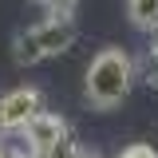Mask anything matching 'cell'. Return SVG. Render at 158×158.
Here are the masks:
<instances>
[{
    "mask_svg": "<svg viewBox=\"0 0 158 158\" xmlns=\"http://www.w3.org/2000/svg\"><path fill=\"white\" fill-rule=\"evenodd\" d=\"M131 83H135V59L127 56L123 48L99 52L91 59V67H87V99L99 111L118 107L127 99V91H131Z\"/></svg>",
    "mask_w": 158,
    "mask_h": 158,
    "instance_id": "6da1fadb",
    "label": "cell"
},
{
    "mask_svg": "<svg viewBox=\"0 0 158 158\" xmlns=\"http://www.w3.org/2000/svg\"><path fill=\"white\" fill-rule=\"evenodd\" d=\"M71 44H75V20L48 16V20H40V24H32L28 32L16 36V52L12 56H16L20 67H32L40 59H52L59 52H67Z\"/></svg>",
    "mask_w": 158,
    "mask_h": 158,
    "instance_id": "7a4b0ae2",
    "label": "cell"
},
{
    "mask_svg": "<svg viewBox=\"0 0 158 158\" xmlns=\"http://www.w3.org/2000/svg\"><path fill=\"white\" fill-rule=\"evenodd\" d=\"M44 111V95L36 87H16L0 99V131H24L28 118H36Z\"/></svg>",
    "mask_w": 158,
    "mask_h": 158,
    "instance_id": "3957f363",
    "label": "cell"
},
{
    "mask_svg": "<svg viewBox=\"0 0 158 158\" xmlns=\"http://www.w3.org/2000/svg\"><path fill=\"white\" fill-rule=\"evenodd\" d=\"M59 135H67V123L59 115H52V111H40L36 118H28V127H24V138L36 146V150H44V146H52Z\"/></svg>",
    "mask_w": 158,
    "mask_h": 158,
    "instance_id": "277c9868",
    "label": "cell"
},
{
    "mask_svg": "<svg viewBox=\"0 0 158 158\" xmlns=\"http://www.w3.org/2000/svg\"><path fill=\"white\" fill-rule=\"evenodd\" d=\"M127 16H131L135 28L154 32L158 28V0H127Z\"/></svg>",
    "mask_w": 158,
    "mask_h": 158,
    "instance_id": "5b68a950",
    "label": "cell"
},
{
    "mask_svg": "<svg viewBox=\"0 0 158 158\" xmlns=\"http://www.w3.org/2000/svg\"><path fill=\"white\" fill-rule=\"evenodd\" d=\"M40 158H83V146H79V138L67 131V135H59L52 146H44Z\"/></svg>",
    "mask_w": 158,
    "mask_h": 158,
    "instance_id": "8992f818",
    "label": "cell"
},
{
    "mask_svg": "<svg viewBox=\"0 0 158 158\" xmlns=\"http://www.w3.org/2000/svg\"><path fill=\"white\" fill-rule=\"evenodd\" d=\"M142 75H146V83H158V52L154 48H150L146 59H142Z\"/></svg>",
    "mask_w": 158,
    "mask_h": 158,
    "instance_id": "52a82bcc",
    "label": "cell"
},
{
    "mask_svg": "<svg viewBox=\"0 0 158 158\" xmlns=\"http://www.w3.org/2000/svg\"><path fill=\"white\" fill-rule=\"evenodd\" d=\"M118 158H158V154H154V146H142V142H138V146H127Z\"/></svg>",
    "mask_w": 158,
    "mask_h": 158,
    "instance_id": "ba28073f",
    "label": "cell"
},
{
    "mask_svg": "<svg viewBox=\"0 0 158 158\" xmlns=\"http://www.w3.org/2000/svg\"><path fill=\"white\" fill-rule=\"evenodd\" d=\"M154 52H158V28H154Z\"/></svg>",
    "mask_w": 158,
    "mask_h": 158,
    "instance_id": "9c48e42d",
    "label": "cell"
},
{
    "mask_svg": "<svg viewBox=\"0 0 158 158\" xmlns=\"http://www.w3.org/2000/svg\"><path fill=\"white\" fill-rule=\"evenodd\" d=\"M83 158H99V154H83Z\"/></svg>",
    "mask_w": 158,
    "mask_h": 158,
    "instance_id": "30bf717a",
    "label": "cell"
},
{
    "mask_svg": "<svg viewBox=\"0 0 158 158\" xmlns=\"http://www.w3.org/2000/svg\"><path fill=\"white\" fill-rule=\"evenodd\" d=\"M0 158H8V154H4V150H0Z\"/></svg>",
    "mask_w": 158,
    "mask_h": 158,
    "instance_id": "8fae6325",
    "label": "cell"
}]
</instances>
